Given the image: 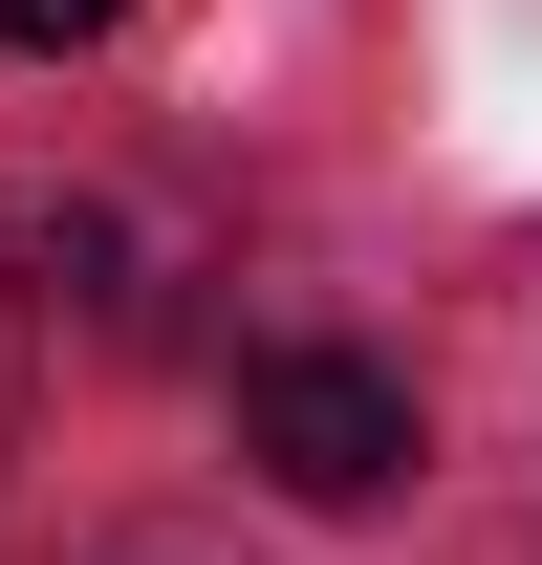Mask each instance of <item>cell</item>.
I'll list each match as a JSON object with an SVG mask.
<instances>
[{
    "instance_id": "1",
    "label": "cell",
    "mask_w": 542,
    "mask_h": 565,
    "mask_svg": "<svg viewBox=\"0 0 542 565\" xmlns=\"http://www.w3.org/2000/svg\"><path fill=\"white\" fill-rule=\"evenodd\" d=\"M239 457H261L282 500L369 522V500L412 479V370H369V349H261V370H239Z\"/></svg>"
},
{
    "instance_id": "2",
    "label": "cell",
    "mask_w": 542,
    "mask_h": 565,
    "mask_svg": "<svg viewBox=\"0 0 542 565\" xmlns=\"http://www.w3.org/2000/svg\"><path fill=\"white\" fill-rule=\"evenodd\" d=\"M22 392H44V282H22V217H0V435H22Z\"/></svg>"
},
{
    "instance_id": "3",
    "label": "cell",
    "mask_w": 542,
    "mask_h": 565,
    "mask_svg": "<svg viewBox=\"0 0 542 565\" xmlns=\"http://www.w3.org/2000/svg\"><path fill=\"white\" fill-rule=\"evenodd\" d=\"M131 0H0V44H109Z\"/></svg>"
}]
</instances>
